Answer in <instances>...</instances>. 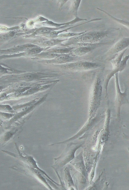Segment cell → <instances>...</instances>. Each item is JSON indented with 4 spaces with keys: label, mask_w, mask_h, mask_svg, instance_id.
<instances>
[{
    "label": "cell",
    "mask_w": 129,
    "mask_h": 190,
    "mask_svg": "<svg viewBox=\"0 0 129 190\" xmlns=\"http://www.w3.org/2000/svg\"><path fill=\"white\" fill-rule=\"evenodd\" d=\"M58 55L56 53L52 52L44 53L40 55V56L47 59L56 58Z\"/></svg>",
    "instance_id": "8992f818"
},
{
    "label": "cell",
    "mask_w": 129,
    "mask_h": 190,
    "mask_svg": "<svg viewBox=\"0 0 129 190\" xmlns=\"http://www.w3.org/2000/svg\"><path fill=\"white\" fill-rule=\"evenodd\" d=\"M7 29L5 27L0 26V32H5L7 31Z\"/></svg>",
    "instance_id": "5bb4252c"
},
{
    "label": "cell",
    "mask_w": 129,
    "mask_h": 190,
    "mask_svg": "<svg viewBox=\"0 0 129 190\" xmlns=\"http://www.w3.org/2000/svg\"><path fill=\"white\" fill-rule=\"evenodd\" d=\"M51 31V29L48 28H45L39 29L37 31L38 33L44 34L48 33Z\"/></svg>",
    "instance_id": "30bf717a"
},
{
    "label": "cell",
    "mask_w": 129,
    "mask_h": 190,
    "mask_svg": "<svg viewBox=\"0 0 129 190\" xmlns=\"http://www.w3.org/2000/svg\"><path fill=\"white\" fill-rule=\"evenodd\" d=\"M58 41V40H53L50 41H46L44 43V45L46 46H51L55 45L57 43Z\"/></svg>",
    "instance_id": "8fae6325"
},
{
    "label": "cell",
    "mask_w": 129,
    "mask_h": 190,
    "mask_svg": "<svg viewBox=\"0 0 129 190\" xmlns=\"http://www.w3.org/2000/svg\"><path fill=\"white\" fill-rule=\"evenodd\" d=\"M92 48L90 47H83L77 49L75 51V53L78 55H83L90 51Z\"/></svg>",
    "instance_id": "5b68a950"
},
{
    "label": "cell",
    "mask_w": 129,
    "mask_h": 190,
    "mask_svg": "<svg viewBox=\"0 0 129 190\" xmlns=\"http://www.w3.org/2000/svg\"><path fill=\"white\" fill-rule=\"evenodd\" d=\"M42 50L41 48H35L31 49L30 53L32 54H37L40 52Z\"/></svg>",
    "instance_id": "7c38bea8"
},
{
    "label": "cell",
    "mask_w": 129,
    "mask_h": 190,
    "mask_svg": "<svg viewBox=\"0 0 129 190\" xmlns=\"http://www.w3.org/2000/svg\"><path fill=\"white\" fill-rule=\"evenodd\" d=\"M70 59V57L69 56L64 55H58L55 58V59L56 62H60L68 61Z\"/></svg>",
    "instance_id": "52a82bcc"
},
{
    "label": "cell",
    "mask_w": 129,
    "mask_h": 190,
    "mask_svg": "<svg viewBox=\"0 0 129 190\" xmlns=\"http://www.w3.org/2000/svg\"><path fill=\"white\" fill-rule=\"evenodd\" d=\"M129 45V39H125L119 41L110 51V54H113L118 52L127 47Z\"/></svg>",
    "instance_id": "3957f363"
},
{
    "label": "cell",
    "mask_w": 129,
    "mask_h": 190,
    "mask_svg": "<svg viewBox=\"0 0 129 190\" xmlns=\"http://www.w3.org/2000/svg\"><path fill=\"white\" fill-rule=\"evenodd\" d=\"M97 64L84 62L72 63L69 65L68 67L72 70L84 71L95 68L98 67Z\"/></svg>",
    "instance_id": "6da1fadb"
},
{
    "label": "cell",
    "mask_w": 129,
    "mask_h": 190,
    "mask_svg": "<svg viewBox=\"0 0 129 190\" xmlns=\"http://www.w3.org/2000/svg\"><path fill=\"white\" fill-rule=\"evenodd\" d=\"M36 77L35 75L31 73H28L25 74L23 76V79L28 81L33 80Z\"/></svg>",
    "instance_id": "ba28073f"
},
{
    "label": "cell",
    "mask_w": 129,
    "mask_h": 190,
    "mask_svg": "<svg viewBox=\"0 0 129 190\" xmlns=\"http://www.w3.org/2000/svg\"><path fill=\"white\" fill-rule=\"evenodd\" d=\"M102 35L100 34L91 33L84 35L81 36L80 40L82 42H90L97 40L102 37Z\"/></svg>",
    "instance_id": "277c9868"
},
{
    "label": "cell",
    "mask_w": 129,
    "mask_h": 190,
    "mask_svg": "<svg viewBox=\"0 0 129 190\" xmlns=\"http://www.w3.org/2000/svg\"><path fill=\"white\" fill-rule=\"evenodd\" d=\"M20 156L21 159L26 163H27L31 168L38 170L41 173L45 175L49 179L56 184L57 185H59L58 184L52 179L45 172L38 167L36 164L37 162L34 160L32 157L29 156L24 157L21 155Z\"/></svg>",
    "instance_id": "7a4b0ae2"
},
{
    "label": "cell",
    "mask_w": 129,
    "mask_h": 190,
    "mask_svg": "<svg viewBox=\"0 0 129 190\" xmlns=\"http://www.w3.org/2000/svg\"><path fill=\"white\" fill-rule=\"evenodd\" d=\"M69 50L68 49H56L53 51V52L55 53H64L68 52Z\"/></svg>",
    "instance_id": "9c48e42d"
},
{
    "label": "cell",
    "mask_w": 129,
    "mask_h": 190,
    "mask_svg": "<svg viewBox=\"0 0 129 190\" xmlns=\"http://www.w3.org/2000/svg\"><path fill=\"white\" fill-rule=\"evenodd\" d=\"M46 40V39H40L36 41L35 43L38 44H41L44 43Z\"/></svg>",
    "instance_id": "4fadbf2b"
}]
</instances>
